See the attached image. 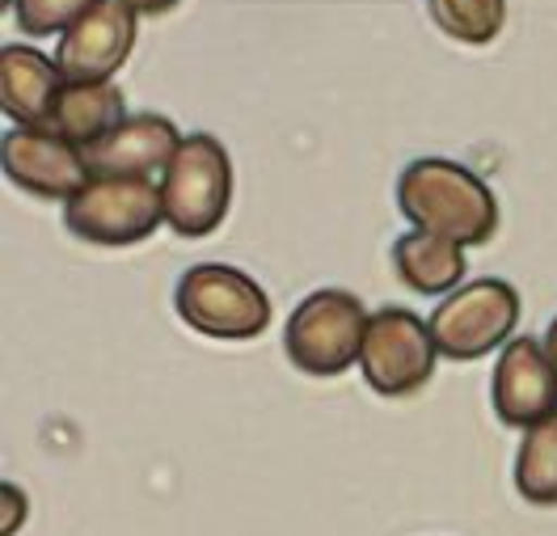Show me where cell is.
Here are the masks:
<instances>
[{
  "mask_svg": "<svg viewBox=\"0 0 557 536\" xmlns=\"http://www.w3.org/2000/svg\"><path fill=\"white\" fill-rule=\"evenodd\" d=\"M397 208L418 233L448 237L460 250L486 246L498 233V199L473 170L448 157L410 161L397 178Z\"/></svg>",
  "mask_w": 557,
  "mask_h": 536,
  "instance_id": "1",
  "label": "cell"
},
{
  "mask_svg": "<svg viewBox=\"0 0 557 536\" xmlns=\"http://www.w3.org/2000/svg\"><path fill=\"white\" fill-rule=\"evenodd\" d=\"M368 309L343 287H321L305 296L283 329V351L305 376H343L363 356Z\"/></svg>",
  "mask_w": 557,
  "mask_h": 536,
  "instance_id": "2",
  "label": "cell"
},
{
  "mask_svg": "<svg viewBox=\"0 0 557 536\" xmlns=\"http://www.w3.org/2000/svg\"><path fill=\"white\" fill-rule=\"evenodd\" d=\"M174 309L190 329H199L203 338H224V342L258 338L271 325V296L262 291V284L224 262L190 266L177 279Z\"/></svg>",
  "mask_w": 557,
  "mask_h": 536,
  "instance_id": "3",
  "label": "cell"
},
{
  "mask_svg": "<svg viewBox=\"0 0 557 536\" xmlns=\"http://www.w3.org/2000/svg\"><path fill=\"white\" fill-rule=\"evenodd\" d=\"M161 203H165V224L177 237H211L233 203L228 148L208 132L186 136L170 170L161 174Z\"/></svg>",
  "mask_w": 557,
  "mask_h": 536,
  "instance_id": "4",
  "label": "cell"
},
{
  "mask_svg": "<svg viewBox=\"0 0 557 536\" xmlns=\"http://www.w3.org/2000/svg\"><path fill=\"white\" fill-rule=\"evenodd\" d=\"M64 224L72 237L89 246H139L165 224L161 182L148 178H89L81 195L64 203Z\"/></svg>",
  "mask_w": 557,
  "mask_h": 536,
  "instance_id": "5",
  "label": "cell"
},
{
  "mask_svg": "<svg viewBox=\"0 0 557 536\" xmlns=\"http://www.w3.org/2000/svg\"><path fill=\"white\" fill-rule=\"evenodd\" d=\"M520 325V291L507 279H478L456 287L431 313V338L440 356L469 363L511 342Z\"/></svg>",
  "mask_w": 557,
  "mask_h": 536,
  "instance_id": "6",
  "label": "cell"
},
{
  "mask_svg": "<svg viewBox=\"0 0 557 536\" xmlns=\"http://www.w3.org/2000/svg\"><path fill=\"white\" fill-rule=\"evenodd\" d=\"M435 359H440V347L431 338V322H422L418 313L388 304L368 317L359 367H363V381L381 397L418 394L431 381Z\"/></svg>",
  "mask_w": 557,
  "mask_h": 536,
  "instance_id": "7",
  "label": "cell"
},
{
  "mask_svg": "<svg viewBox=\"0 0 557 536\" xmlns=\"http://www.w3.org/2000/svg\"><path fill=\"white\" fill-rule=\"evenodd\" d=\"M136 47V13L123 0H98L81 22H72L55 47V68L69 85H106L127 64Z\"/></svg>",
  "mask_w": 557,
  "mask_h": 536,
  "instance_id": "8",
  "label": "cell"
},
{
  "mask_svg": "<svg viewBox=\"0 0 557 536\" xmlns=\"http://www.w3.org/2000/svg\"><path fill=\"white\" fill-rule=\"evenodd\" d=\"M0 165H4V178L22 186L26 195L64 199V203L94 178L85 165V152L47 127H13L0 144Z\"/></svg>",
  "mask_w": 557,
  "mask_h": 536,
  "instance_id": "9",
  "label": "cell"
},
{
  "mask_svg": "<svg viewBox=\"0 0 557 536\" xmlns=\"http://www.w3.org/2000/svg\"><path fill=\"white\" fill-rule=\"evenodd\" d=\"M494 414L507 427H536L557 414V359L536 338H511L494 363Z\"/></svg>",
  "mask_w": 557,
  "mask_h": 536,
  "instance_id": "10",
  "label": "cell"
},
{
  "mask_svg": "<svg viewBox=\"0 0 557 536\" xmlns=\"http://www.w3.org/2000/svg\"><path fill=\"white\" fill-rule=\"evenodd\" d=\"M182 132L165 114H127L102 144L85 148V165L94 178H148L165 174L174 152L182 148Z\"/></svg>",
  "mask_w": 557,
  "mask_h": 536,
  "instance_id": "11",
  "label": "cell"
},
{
  "mask_svg": "<svg viewBox=\"0 0 557 536\" xmlns=\"http://www.w3.org/2000/svg\"><path fill=\"white\" fill-rule=\"evenodd\" d=\"M64 72L35 47L9 42L0 51V107L17 127H47L64 94Z\"/></svg>",
  "mask_w": 557,
  "mask_h": 536,
  "instance_id": "12",
  "label": "cell"
},
{
  "mask_svg": "<svg viewBox=\"0 0 557 536\" xmlns=\"http://www.w3.org/2000/svg\"><path fill=\"white\" fill-rule=\"evenodd\" d=\"M123 119H127V102H123V89L114 80H106V85H64L47 132L64 136L85 152V148L102 144Z\"/></svg>",
  "mask_w": 557,
  "mask_h": 536,
  "instance_id": "13",
  "label": "cell"
},
{
  "mask_svg": "<svg viewBox=\"0 0 557 536\" xmlns=\"http://www.w3.org/2000/svg\"><path fill=\"white\" fill-rule=\"evenodd\" d=\"M397 279L422 296H453L465 279V250L435 233H406L393 241Z\"/></svg>",
  "mask_w": 557,
  "mask_h": 536,
  "instance_id": "14",
  "label": "cell"
},
{
  "mask_svg": "<svg viewBox=\"0 0 557 536\" xmlns=\"http://www.w3.org/2000/svg\"><path fill=\"white\" fill-rule=\"evenodd\" d=\"M516 490L536 507H557V414L523 431L516 457Z\"/></svg>",
  "mask_w": 557,
  "mask_h": 536,
  "instance_id": "15",
  "label": "cell"
},
{
  "mask_svg": "<svg viewBox=\"0 0 557 536\" xmlns=\"http://www.w3.org/2000/svg\"><path fill=\"white\" fill-rule=\"evenodd\" d=\"M431 22L465 47H486L503 30L507 0H426Z\"/></svg>",
  "mask_w": 557,
  "mask_h": 536,
  "instance_id": "16",
  "label": "cell"
},
{
  "mask_svg": "<svg viewBox=\"0 0 557 536\" xmlns=\"http://www.w3.org/2000/svg\"><path fill=\"white\" fill-rule=\"evenodd\" d=\"M98 0H13V17L30 38L64 35Z\"/></svg>",
  "mask_w": 557,
  "mask_h": 536,
  "instance_id": "17",
  "label": "cell"
},
{
  "mask_svg": "<svg viewBox=\"0 0 557 536\" xmlns=\"http://www.w3.org/2000/svg\"><path fill=\"white\" fill-rule=\"evenodd\" d=\"M0 499H4V520H0V536H13L22 524H26V495L13 486V482H4L0 486Z\"/></svg>",
  "mask_w": 557,
  "mask_h": 536,
  "instance_id": "18",
  "label": "cell"
},
{
  "mask_svg": "<svg viewBox=\"0 0 557 536\" xmlns=\"http://www.w3.org/2000/svg\"><path fill=\"white\" fill-rule=\"evenodd\" d=\"M132 13H144V17H161V13H170V9H177L182 0H123Z\"/></svg>",
  "mask_w": 557,
  "mask_h": 536,
  "instance_id": "19",
  "label": "cell"
},
{
  "mask_svg": "<svg viewBox=\"0 0 557 536\" xmlns=\"http://www.w3.org/2000/svg\"><path fill=\"white\" fill-rule=\"evenodd\" d=\"M545 351L557 359V317L549 322V329H545Z\"/></svg>",
  "mask_w": 557,
  "mask_h": 536,
  "instance_id": "20",
  "label": "cell"
}]
</instances>
